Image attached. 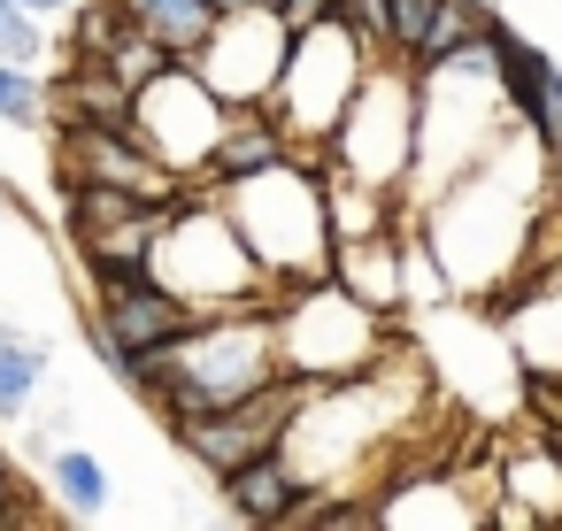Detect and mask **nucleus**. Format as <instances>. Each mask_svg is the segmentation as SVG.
Here are the masks:
<instances>
[{"label": "nucleus", "mask_w": 562, "mask_h": 531, "mask_svg": "<svg viewBox=\"0 0 562 531\" xmlns=\"http://www.w3.org/2000/svg\"><path fill=\"white\" fill-rule=\"evenodd\" d=\"M278 308H285V301H247V308L201 316V324L162 354V393H155V408H162L170 423H186V416L239 408V400L270 393V385L285 377Z\"/></svg>", "instance_id": "1"}, {"label": "nucleus", "mask_w": 562, "mask_h": 531, "mask_svg": "<svg viewBox=\"0 0 562 531\" xmlns=\"http://www.w3.org/2000/svg\"><path fill=\"white\" fill-rule=\"evenodd\" d=\"M301 162V155H293ZM293 162H278V170H255V178H232V224H239V239L255 247V262L270 270V285H316V278H331V262H339V239H331V208H324V185L316 178H301Z\"/></svg>", "instance_id": "2"}, {"label": "nucleus", "mask_w": 562, "mask_h": 531, "mask_svg": "<svg viewBox=\"0 0 562 531\" xmlns=\"http://www.w3.org/2000/svg\"><path fill=\"white\" fill-rule=\"evenodd\" d=\"M278 347H285V370L308 377V385H347L362 370H378L385 354V308H370L355 285L339 278H316V285H293L285 308H278Z\"/></svg>", "instance_id": "3"}, {"label": "nucleus", "mask_w": 562, "mask_h": 531, "mask_svg": "<svg viewBox=\"0 0 562 531\" xmlns=\"http://www.w3.org/2000/svg\"><path fill=\"white\" fill-rule=\"evenodd\" d=\"M370 63H385V55H378L347 16L301 24V32H293V55H285V70H278V93H270L278 124L301 132L308 147H331V132H339L355 86L370 78Z\"/></svg>", "instance_id": "4"}, {"label": "nucleus", "mask_w": 562, "mask_h": 531, "mask_svg": "<svg viewBox=\"0 0 562 531\" xmlns=\"http://www.w3.org/2000/svg\"><path fill=\"white\" fill-rule=\"evenodd\" d=\"M416 139H424V86L370 63V78L355 86V101H347V116L331 132L339 170L393 193L401 178H416Z\"/></svg>", "instance_id": "5"}, {"label": "nucleus", "mask_w": 562, "mask_h": 531, "mask_svg": "<svg viewBox=\"0 0 562 531\" xmlns=\"http://www.w3.org/2000/svg\"><path fill=\"white\" fill-rule=\"evenodd\" d=\"M224 124H232V101H224L193 63H170V70H162L155 86H139V101H132V139H139L155 162H170L178 178H209Z\"/></svg>", "instance_id": "6"}, {"label": "nucleus", "mask_w": 562, "mask_h": 531, "mask_svg": "<svg viewBox=\"0 0 562 531\" xmlns=\"http://www.w3.org/2000/svg\"><path fill=\"white\" fill-rule=\"evenodd\" d=\"M285 55H293V24H285L278 9H239V16L216 24V39L193 55V70H201L232 109H255V101L278 93Z\"/></svg>", "instance_id": "7"}, {"label": "nucleus", "mask_w": 562, "mask_h": 531, "mask_svg": "<svg viewBox=\"0 0 562 531\" xmlns=\"http://www.w3.org/2000/svg\"><path fill=\"white\" fill-rule=\"evenodd\" d=\"M93 316L124 339V347H139V354H170L193 324H201V308L186 301V293H170L162 278H132V285H101L93 293Z\"/></svg>", "instance_id": "8"}, {"label": "nucleus", "mask_w": 562, "mask_h": 531, "mask_svg": "<svg viewBox=\"0 0 562 531\" xmlns=\"http://www.w3.org/2000/svg\"><path fill=\"white\" fill-rule=\"evenodd\" d=\"M293 155H301V139L278 124V109H270V101H255V109H232V124H224V139H216L209 178H216V185H232V178L278 170V162H293Z\"/></svg>", "instance_id": "9"}, {"label": "nucleus", "mask_w": 562, "mask_h": 531, "mask_svg": "<svg viewBox=\"0 0 562 531\" xmlns=\"http://www.w3.org/2000/svg\"><path fill=\"white\" fill-rule=\"evenodd\" d=\"M301 493H308V477L293 470L285 447H270V454H255V462H239V470L224 477V500H232V516H247V523H285Z\"/></svg>", "instance_id": "10"}, {"label": "nucleus", "mask_w": 562, "mask_h": 531, "mask_svg": "<svg viewBox=\"0 0 562 531\" xmlns=\"http://www.w3.org/2000/svg\"><path fill=\"white\" fill-rule=\"evenodd\" d=\"M132 86L109 70V63H93V55H78V70H63V86H55V116L63 124H109V132H132Z\"/></svg>", "instance_id": "11"}, {"label": "nucleus", "mask_w": 562, "mask_h": 531, "mask_svg": "<svg viewBox=\"0 0 562 531\" xmlns=\"http://www.w3.org/2000/svg\"><path fill=\"white\" fill-rule=\"evenodd\" d=\"M331 278L339 285H355L370 308H385L393 316V301L408 293V255H393V239L378 231V239H347L339 247V262H331Z\"/></svg>", "instance_id": "12"}, {"label": "nucleus", "mask_w": 562, "mask_h": 531, "mask_svg": "<svg viewBox=\"0 0 562 531\" xmlns=\"http://www.w3.org/2000/svg\"><path fill=\"white\" fill-rule=\"evenodd\" d=\"M132 24H139V32H155L178 63H193V55L216 39L224 9H216V0H132Z\"/></svg>", "instance_id": "13"}, {"label": "nucleus", "mask_w": 562, "mask_h": 531, "mask_svg": "<svg viewBox=\"0 0 562 531\" xmlns=\"http://www.w3.org/2000/svg\"><path fill=\"white\" fill-rule=\"evenodd\" d=\"M324 208H331V239H339V247L385 231V185H362V178H347V170L324 185Z\"/></svg>", "instance_id": "14"}, {"label": "nucleus", "mask_w": 562, "mask_h": 531, "mask_svg": "<svg viewBox=\"0 0 562 531\" xmlns=\"http://www.w3.org/2000/svg\"><path fill=\"white\" fill-rule=\"evenodd\" d=\"M47 477H55V500H63V516H101V508H109V470H101L93 454L63 447V454L47 462Z\"/></svg>", "instance_id": "15"}, {"label": "nucleus", "mask_w": 562, "mask_h": 531, "mask_svg": "<svg viewBox=\"0 0 562 531\" xmlns=\"http://www.w3.org/2000/svg\"><path fill=\"white\" fill-rule=\"evenodd\" d=\"M485 24H493L485 0H439V16H431V32H424V47H416V70L447 63V55H454V47H470Z\"/></svg>", "instance_id": "16"}, {"label": "nucleus", "mask_w": 562, "mask_h": 531, "mask_svg": "<svg viewBox=\"0 0 562 531\" xmlns=\"http://www.w3.org/2000/svg\"><path fill=\"white\" fill-rule=\"evenodd\" d=\"M132 32H139V24H132V0H93V9H78V24H70V55L109 63Z\"/></svg>", "instance_id": "17"}, {"label": "nucleus", "mask_w": 562, "mask_h": 531, "mask_svg": "<svg viewBox=\"0 0 562 531\" xmlns=\"http://www.w3.org/2000/svg\"><path fill=\"white\" fill-rule=\"evenodd\" d=\"M40 377H47V347L40 339H0V416H24Z\"/></svg>", "instance_id": "18"}, {"label": "nucleus", "mask_w": 562, "mask_h": 531, "mask_svg": "<svg viewBox=\"0 0 562 531\" xmlns=\"http://www.w3.org/2000/svg\"><path fill=\"white\" fill-rule=\"evenodd\" d=\"M516 124H524V132L547 147V155L562 147V70H547V78H539V86L516 101Z\"/></svg>", "instance_id": "19"}, {"label": "nucleus", "mask_w": 562, "mask_h": 531, "mask_svg": "<svg viewBox=\"0 0 562 531\" xmlns=\"http://www.w3.org/2000/svg\"><path fill=\"white\" fill-rule=\"evenodd\" d=\"M0 124H47V93H40V78H32V63H9L0 70Z\"/></svg>", "instance_id": "20"}, {"label": "nucleus", "mask_w": 562, "mask_h": 531, "mask_svg": "<svg viewBox=\"0 0 562 531\" xmlns=\"http://www.w3.org/2000/svg\"><path fill=\"white\" fill-rule=\"evenodd\" d=\"M0 55L9 63H40V16L24 0H0Z\"/></svg>", "instance_id": "21"}, {"label": "nucleus", "mask_w": 562, "mask_h": 531, "mask_svg": "<svg viewBox=\"0 0 562 531\" xmlns=\"http://www.w3.org/2000/svg\"><path fill=\"white\" fill-rule=\"evenodd\" d=\"M431 16H439V0H393V55H401V63H416Z\"/></svg>", "instance_id": "22"}, {"label": "nucleus", "mask_w": 562, "mask_h": 531, "mask_svg": "<svg viewBox=\"0 0 562 531\" xmlns=\"http://www.w3.org/2000/svg\"><path fill=\"white\" fill-rule=\"evenodd\" d=\"M16 500H24V485H16V470H9V454H0V523H40V516H24Z\"/></svg>", "instance_id": "23"}, {"label": "nucleus", "mask_w": 562, "mask_h": 531, "mask_svg": "<svg viewBox=\"0 0 562 531\" xmlns=\"http://www.w3.org/2000/svg\"><path fill=\"white\" fill-rule=\"evenodd\" d=\"M24 9H32V16H70L78 0H24Z\"/></svg>", "instance_id": "24"}, {"label": "nucleus", "mask_w": 562, "mask_h": 531, "mask_svg": "<svg viewBox=\"0 0 562 531\" xmlns=\"http://www.w3.org/2000/svg\"><path fill=\"white\" fill-rule=\"evenodd\" d=\"M216 9H224V16H239V9H270V0H216Z\"/></svg>", "instance_id": "25"}, {"label": "nucleus", "mask_w": 562, "mask_h": 531, "mask_svg": "<svg viewBox=\"0 0 562 531\" xmlns=\"http://www.w3.org/2000/svg\"><path fill=\"white\" fill-rule=\"evenodd\" d=\"M547 178H554V201H562V147L547 155Z\"/></svg>", "instance_id": "26"}, {"label": "nucleus", "mask_w": 562, "mask_h": 531, "mask_svg": "<svg viewBox=\"0 0 562 531\" xmlns=\"http://www.w3.org/2000/svg\"><path fill=\"white\" fill-rule=\"evenodd\" d=\"M0 216H9V185H0Z\"/></svg>", "instance_id": "27"}, {"label": "nucleus", "mask_w": 562, "mask_h": 531, "mask_svg": "<svg viewBox=\"0 0 562 531\" xmlns=\"http://www.w3.org/2000/svg\"><path fill=\"white\" fill-rule=\"evenodd\" d=\"M0 339H16V331H9V316H0Z\"/></svg>", "instance_id": "28"}]
</instances>
